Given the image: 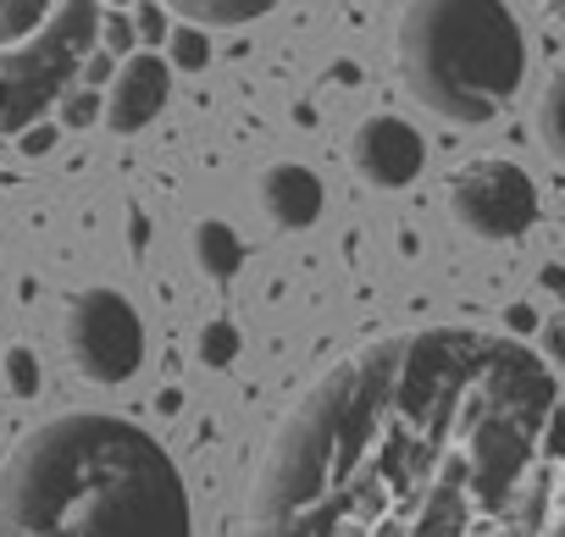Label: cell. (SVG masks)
<instances>
[{
	"label": "cell",
	"mask_w": 565,
	"mask_h": 537,
	"mask_svg": "<svg viewBox=\"0 0 565 537\" xmlns=\"http://www.w3.org/2000/svg\"><path fill=\"white\" fill-rule=\"evenodd\" d=\"M194 260H200L205 278L227 283L238 266H244V244H238V233H233L227 222H200V227H194Z\"/></svg>",
	"instance_id": "8fae6325"
},
{
	"label": "cell",
	"mask_w": 565,
	"mask_h": 537,
	"mask_svg": "<svg viewBox=\"0 0 565 537\" xmlns=\"http://www.w3.org/2000/svg\"><path fill=\"white\" fill-rule=\"evenodd\" d=\"M449 216L482 244H510L537 222V183L515 161H471L449 183Z\"/></svg>",
	"instance_id": "8992f818"
},
{
	"label": "cell",
	"mask_w": 565,
	"mask_h": 537,
	"mask_svg": "<svg viewBox=\"0 0 565 537\" xmlns=\"http://www.w3.org/2000/svg\"><path fill=\"white\" fill-rule=\"evenodd\" d=\"M51 144H56V128H40V122H34V128L23 133V155H45Z\"/></svg>",
	"instance_id": "ffe728a7"
},
{
	"label": "cell",
	"mask_w": 565,
	"mask_h": 537,
	"mask_svg": "<svg viewBox=\"0 0 565 537\" xmlns=\"http://www.w3.org/2000/svg\"><path fill=\"white\" fill-rule=\"evenodd\" d=\"M167 95H172V62L156 56V51H134L117 78H111V95H106V128L111 133H139L150 128L161 111H167Z\"/></svg>",
	"instance_id": "ba28073f"
},
{
	"label": "cell",
	"mask_w": 565,
	"mask_h": 537,
	"mask_svg": "<svg viewBox=\"0 0 565 537\" xmlns=\"http://www.w3.org/2000/svg\"><path fill=\"white\" fill-rule=\"evenodd\" d=\"M100 111H106V106H100L95 89H67V95H62V122H67V128H89Z\"/></svg>",
	"instance_id": "2e32d148"
},
{
	"label": "cell",
	"mask_w": 565,
	"mask_h": 537,
	"mask_svg": "<svg viewBox=\"0 0 565 537\" xmlns=\"http://www.w3.org/2000/svg\"><path fill=\"white\" fill-rule=\"evenodd\" d=\"M156 7L189 18L194 29H200V23H211V29H244V23L266 18L277 0H156Z\"/></svg>",
	"instance_id": "30bf717a"
},
{
	"label": "cell",
	"mask_w": 565,
	"mask_h": 537,
	"mask_svg": "<svg viewBox=\"0 0 565 537\" xmlns=\"http://www.w3.org/2000/svg\"><path fill=\"white\" fill-rule=\"evenodd\" d=\"M260 205L282 233H306L322 216V178L300 161H277L260 172Z\"/></svg>",
	"instance_id": "9c48e42d"
},
{
	"label": "cell",
	"mask_w": 565,
	"mask_h": 537,
	"mask_svg": "<svg viewBox=\"0 0 565 537\" xmlns=\"http://www.w3.org/2000/svg\"><path fill=\"white\" fill-rule=\"evenodd\" d=\"M543 350H548V366H565V311L543 322Z\"/></svg>",
	"instance_id": "d6986e66"
},
{
	"label": "cell",
	"mask_w": 565,
	"mask_h": 537,
	"mask_svg": "<svg viewBox=\"0 0 565 537\" xmlns=\"http://www.w3.org/2000/svg\"><path fill=\"white\" fill-rule=\"evenodd\" d=\"M100 40H106V56H128V51L139 45V29H134L128 18H106V23H100Z\"/></svg>",
	"instance_id": "e0dca14e"
},
{
	"label": "cell",
	"mask_w": 565,
	"mask_h": 537,
	"mask_svg": "<svg viewBox=\"0 0 565 537\" xmlns=\"http://www.w3.org/2000/svg\"><path fill=\"white\" fill-rule=\"evenodd\" d=\"M249 537H565L554 366L477 327L355 350L277 427Z\"/></svg>",
	"instance_id": "6da1fadb"
},
{
	"label": "cell",
	"mask_w": 565,
	"mask_h": 537,
	"mask_svg": "<svg viewBox=\"0 0 565 537\" xmlns=\"http://www.w3.org/2000/svg\"><path fill=\"white\" fill-rule=\"evenodd\" d=\"M233 355H238V333H233L227 322H211V327L200 333V361H205V366H233Z\"/></svg>",
	"instance_id": "9a60e30c"
},
{
	"label": "cell",
	"mask_w": 565,
	"mask_h": 537,
	"mask_svg": "<svg viewBox=\"0 0 565 537\" xmlns=\"http://www.w3.org/2000/svg\"><path fill=\"white\" fill-rule=\"evenodd\" d=\"M537 139H543V150L565 167V67L548 78V89H543V100H537Z\"/></svg>",
	"instance_id": "7c38bea8"
},
{
	"label": "cell",
	"mask_w": 565,
	"mask_h": 537,
	"mask_svg": "<svg viewBox=\"0 0 565 537\" xmlns=\"http://www.w3.org/2000/svg\"><path fill=\"white\" fill-rule=\"evenodd\" d=\"M134 29H139L145 45H161V40H167V12L150 0V7H139V23H134Z\"/></svg>",
	"instance_id": "ac0fdd59"
},
{
	"label": "cell",
	"mask_w": 565,
	"mask_h": 537,
	"mask_svg": "<svg viewBox=\"0 0 565 537\" xmlns=\"http://www.w3.org/2000/svg\"><path fill=\"white\" fill-rule=\"evenodd\" d=\"M100 0H0V133H29L100 45Z\"/></svg>",
	"instance_id": "277c9868"
},
{
	"label": "cell",
	"mask_w": 565,
	"mask_h": 537,
	"mask_svg": "<svg viewBox=\"0 0 565 537\" xmlns=\"http://www.w3.org/2000/svg\"><path fill=\"white\" fill-rule=\"evenodd\" d=\"M167 51H172V67H183V73H200V67L211 62V40H205V29H194V23L172 29V34H167Z\"/></svg>",
	"instance_id": "4fadbf2b"
},
{
	"label": "cell",
	"mask_w": 565,
	"mask_h": 537,
	"mask_svg": "<svg viewBox=\"0 0 565 537\" xmlns=\"http://www.w3.org/2000/svg\"><path fill=\"white\" fill-rule=\"evenodd\" d=\"M62 333H67L73 366L100 388H117V383L139 377V366H145V322L128 305V294H117V289L73 294Z\"/></svg>",
	"instance_id": "5b68a950"
},
{
	"label": "cell",
	"mask_w": 565,
	"mask_h": 537,
	"mask_svg": "<svg viewBox=\"0 0 565 537\" xmlns=\"http://www.w3.org/2000/svg\"><path fill=\"white\" fill-rule=\"evenodd\" d=\"M350 161H355V172H361L372 189H405V183H416V172H422V161H427V144H422V133H416L405 117L377 111V117H366V122L355 128Z\"/></svg>",
	"instance_id": "52a82bcc"
},
{
	"label": "cell",
	"mask_w": 565,
	"mask_h": 537,
	"mask_svg": "<svg viewBox=\"0 0 565 537\" xmlns=\"http://www.w3.org/2000/svg\"><path fill=\"white\" fill-rule=\"evenodd\" d=\"M0 537H194L189 487L145 427L67 410L0 465Z\"/></svg>",
	"instance_id": "7a4b0ae2"
},
{
	"label": "cell",
	"mask_w": 565,
	"mask_h": 537,
	"mask_svg": "<svg viewBox=\"0 0 565 537\" xmlns=\"http://www.w3.org/2000/svg\"><path fill=\"white\" fill-rule=\"evenodd\" d=\"M84 73H89V84H106V78H117V73H111V56H106V51H95V56L84 62Z\"/></svg>",
	"instance_id": "44dd1931"
},
{
	"label": "cell",
	"mask_w": 565,
	"mask_h": 537,
	"mask_svg": "<svg viewBox=\"0 0 565 537\" xmlns=\"http://www.w3.org/2000/svg\"><path fill=\"white\" fill-rule=\"evenodd\" d=\"M7 383H12V394L18 399H34L40 394V361H34V350H7Z\"/></svg>",
	"instance_id": "5bb4252c"
},
{
	"label": "cell",
	"mask_w": 565,
	"mask_h": 537,
	"mask_svg": "<svg viewBox=\"0 0 565 537\" xmlns=\"http://www.w3.org/2000/svg\"><path fill=\"white\" fill-rule=\"evenodd\" d=\"M504 322H510V333H532V327H537V316H532L526 305H510V316H504Z\"/></svg>",
	"instance_id": "7402d4cb"
},
{
	"label": "cell",
	"mask_w": 565,
	"mask_h": 537,
	"mask_svg": "<svg viewBox=\"0 0 565 537\" xmlns=\"http://www.w3.org/2000/svg\"><path fill=\"white\" fill-rule=\"evenodd\" d=\"M543 7H548L554 18H565V0H543Z\"/></svg>",
	"instance_id": "603a6c76"
},
{
	"label": "cell",
	"mask_w": 565,
	"mask_h": 537,
	"mask_svg": "<svg viewBox=\"0 0 565 537\" xmlns=\"http://www.w3.org/2000/svg\"><path fill=\"white\" fill-rule=\"evenodd\" d=\"M405 89L444 122H488L526 78V40L504 0H411L399 23Z\"/></svg>",
	"instance_id": "3957f363"
}]
</instances>
